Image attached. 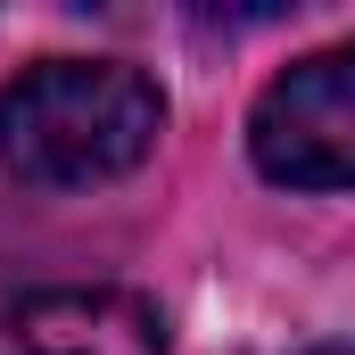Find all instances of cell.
Returning <instances> with one entry per match:
<instances>
[{
	"label": "cell",
	"instance_id": "cell-1",
	"mask_svg": "<svg viewBox=\"0 0 355 355\" xmlns=\"http://www.w3.org/2000/svg\"><path fill=\"white\" fill-rule=\"evenodd\" d=\"M166 132V91L124 58H42L0 83V174L91 190L132 174Z\"/></svg>",
	"mask_w": 355,
	"mask_h": 355
},
{
	"label": "cell",
	"instance_id": "cell-3",
	"mask_svg": "<svg viewBox=\"0 0 355 355\" xmlns=\"http://www.w3.org/2000/svg\"><path fill=\"white\" fill-rule=\"evenodd\" d=\"M8 331L33 355H166V314L141 289H99V281L8 297Z\"/></svg>",
	"mask_w": 355,
	"mask_h": 355
},
{
	"label": "cell",
	"instance_id": "cell-4",
	"mask_svg": "<svg viewBox=\"0 0 355 355\" xmlns=\"http://www.w3.org/2000/svg\"><path fill=\"white\" fill-rule=\"evenodd\" d=\"M314 355H355V347H314Z\"/></svg>",
	"mask_w": 355,
	"mask_h": 355
},
{
	"label": "cell",
	"instance_id": "cell-2",
	"mask_svg": "<svg viewBox=\"0 0 355 355\" xmlns=\"http://www.w3.org/2000/svg\"><path fill=\"white\" fill-rule=\"evenodd\" d=\"M248 157L281 190H355V33L257 91Z\"/></svg>",
	"mask_w": 355,
	"mask_h": 355
}]
</instances>
